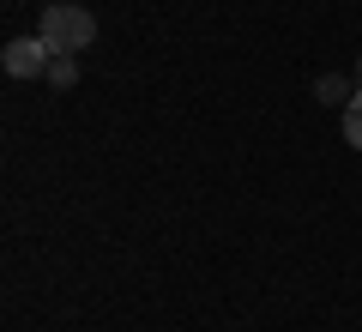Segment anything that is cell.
<instances>
[{
  "label": "cell",
  "instance_id": "obj_1",
  "mask_svg": "<svg viewBox=\"0 0 362 332\" xmlns=\"http://www.w3.org/2000/svg\"><path fill=\"white\" fill-rule=\"evenodd\" d=\"M37 37L49 42L54 55H85L90 42H97V18H90L85 6H73V0H54V6H42Z\"/></svg>",
  "mask_w": 362,
  "mask_h": 332
},
{
  "label": "cell",
  "instance_id": "obj_4",
  "mask_svg": "<svg viewBox=\"0 0 362 332\" xmlns=\"http://www.w3.org/2000/svg\"><path fill=\"white\" fill-rule=\"evenodd\" d=\"M42 79H49L54 91H73V85H78V55H54V61H49V73H42Z\"/></svg>",
  "mask_w": 362,
  "mask_h": 332
},
{
  "label": "cell",
  "instance_id": "obj_2",
  "mask_svg": "<svg viewBox=\"0 0 362 332\" xmlns=\"http://www.w3.org/2000/svg\"><path fill=\"white\" fill-rule=\"evenodd\" d=\"M49 61H54V49L42 37H13L6 49H0V67H6L13 79H42V73H49Z\"/></svg>",
  "mask_w": 362,
  "mask_h": 332
},
{
  "label": "cell",
  "instance_id": "obj_3",
  "mask_svg": "<svg viewBox=\"0 0 362 332\" xmlns=\"http://www.w3.org/2000/svg\"><path fill=\"white\" fill-rule=\"evenodd\" d=\"M314 97H320V103H356V79L320 73V79H314Z\"/></svg>",
  "mask_w": 362,
  "mask_h": 332
},
{
  "label": "cell",
  "instance_id": "obj_5",
  "mask_svg": "<svg viewBox=\"0 0 362 332\" xmlns=\"http://www.w3.org/2000/svg\"><path fill=\"white\" fill-rule=\"evenodd\" d=\"M344 139L362 151V103H350V109H344Z\"/></svg>",
  "mask_w": 362,
  "mask_h": 332
},
{
  "label": "cell",
  "instance_id": "obj_6",
  "mask_svg": "<svg viewBox=\"0 0 362 332\" xmlns=\"http://www.w3.org/2000/svg\"><path fill=\"white\" fill-rule=\"evenodd\" d=\"M350 79H356V103H362V55H356V73H350Z\"/></svg>",
  "mask_w": 362,
  "mask_h": 332
}]
</instances>
